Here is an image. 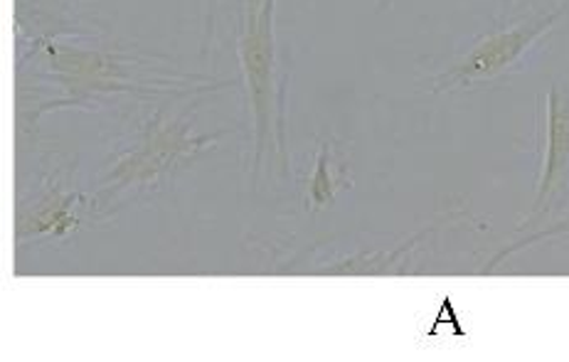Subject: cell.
Here are the masks:
<instances>
[{
    "mask_svg": "<svg viewBox=\"0 0 569 362\" xmlns=\"http://www.w3.org/2000/svg\"><path fill=\"white\" fill-rule=\"evenodd\" d=\"M38 44L54 84L64 87V97L54 107H92V101H104L113 94L192 97L232 84L188 87L183 74H168L153 62L117 50H87L52 38Z\"/></svg>",
    "mask_w": 569,
    "mask_h": 362,
    "instance_id": "1",
    "label": "cell"
},
{
    "mask_svg": "<svg viewBox=\"0 0 569 362\" xmlns=\"http://www.w3.org/2000/svg\"><path fill=\"white\" fill-rule=\"evenodd\" d=\"M227 131L212 135L192 133V123L183 117H168L156 111L136 129L121 149L109 155L104 173L99 175L92 210L99 218L111 214L123 205L131 192L141 198L143 192L163 185L183 163L198 158L208 145Z\"/></svg>",
    "mask_w": 569,
    "mask_h": 362,
    "instance_id": "2",
    "label": "cell"
},
{
    "mask_svg": "<svg viewBox=\"0 0 569 362\" xmlns=\"http://www.w3.org/2000/svg\"><path fill=\"white\" fill-rule=\"evenodd\" d=\"M244 84L254 119V180L264 163L287 165V77L274 30V0H249L239 36Z\"/></svg>",
    "mask_w": 569,
    "mask_h": 362,
    "instance_id": "3",
    "label": "cell"
},
{
    "mask_svg": "<svg viewBox=\"0 0 569 362\" xmlns=\"http://www.w3.org/2000/svg\"><path fill=\"white\" fill-rule=\"evenodd\" d=\"M84 205V195L77 190H64L57 180L50 185L40 188L36 195H30L28 202H18L16 212V242L38 244L50 240H64L72 234L82 214L79 208Z\"/></svg>",
    "mask_w": 569,
    "mask_h": 362,
    "instance_id": "4",
    "label": "cell"
},
{
    "mask_svg": "<svg viewBox=\"0 0 569 362\" xmlns=\"http://www.w3.org/2000/svg\"><path fill=\"white\" fill-rule=\"evenodd\" d=\"M343 188H350V175H348V163L343 155L338 153L336 143L331 139L318 141L313 171L309 175V183H306L303 192V205L309 214L323 212L331 208L338 192Z\"/></svg>",
    "mask_w": 569,
    "mask_h": 362,
    "instance_id": "5",
    "label": "cell"
}]
</instances>
